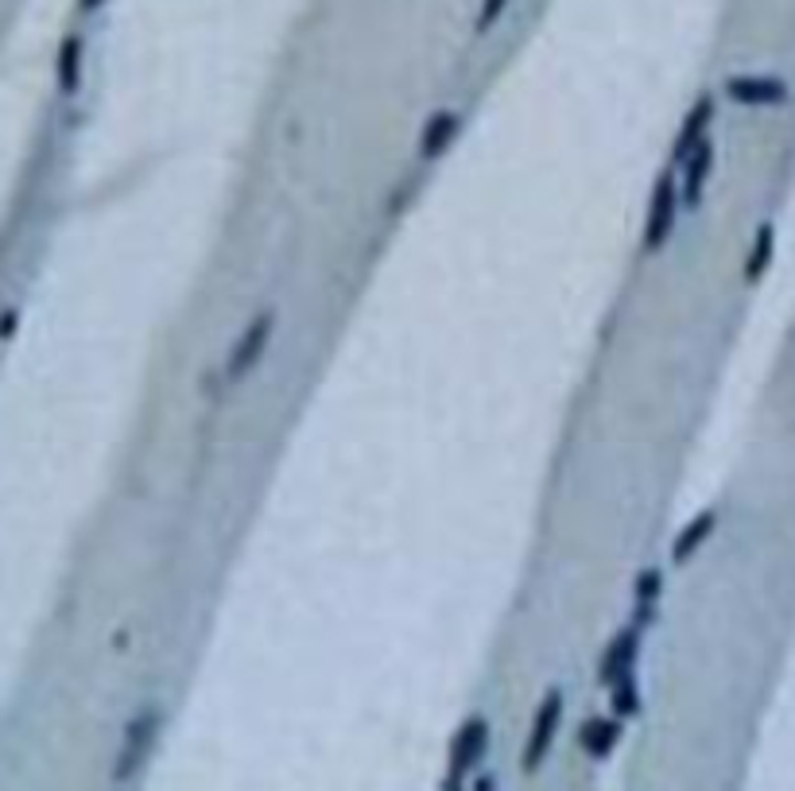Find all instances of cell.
I'll list each match as a JSON object with an SVG mask.
<instances>
[{
  "label": "cell",
  "instance_id": "1",
  "mask_svg": "<svg viewBox=\"0 0 795 791\" xmlns=\"http://www.w3.org/2000/svg\"><path fill=\"white\" fill-rule=\"evenodd\" d=\"M676 214H679V187L676 175H660L653 190V207H648V222H645V249H660L664 241L676 230Z\"/></svg>",
  "mask_w": 795,
  "mask_h": 791
},
{
  "label": "cell",
  "instance_id": "2",
  "mask_svg": "<svg viewBox=\"0 0 795 791\" xmlns=\"http://www.w3.org/2000/svg\"><path fill=\"white\" fill-rule=\"evenodd\" d=\"M486 745H489V721L486 718H469L466 726L458 729L454 737V749H451V772H446V788H458L462 776L477 764V760L486 757Z\"/></svg>",
  "mask_w": 795,
  "mask_h": 791
},
{
  "label": "cell",
  "instance_id": "3",
  "mask_svg": "<svg viewBox=\"0 0 795 791\" xmlns=\"http://www.w3.org/2000/svg\"><path fill=\"white\" fill-rule=\"evenodd\" d=\"M559 714H563V695H559V690H551V695L543 698L540 714H536L532 737H528V749H524V768H528V772H536V768L543 764V757H548L551 741H555V729H559Z\"/></svg>",
  "mask_w": 795,
  "mask_h": 791
},
{
  "label": "cell",
  "instance_id": "4",
  "mask_svg": "<svg viewBox=\"0 0 795 791\" xmlns=\"http://www.w3.org/2000/svg\"><path fill=\"white\" fill-rule=\"evenodd\" d=\"M272 326H276V315L272 310H261V315L248 323V330L241 334V341L233 346V354H230V380H237L245 369H253L256 361H261V349L268 346V338H272Z\"/></svg>",
  "mask_w": 795,
  "mask_h": 791
},
{
  "label": "cell",
  "instance_id": "5",
  "mask_svg": "<svg viewBox=\"0 0 795 791\" xmlns=\"http://www.w3.org/2000/svg\"><path fill=\"white\" fill-rule=\"evenodd\" d=\"M156 726L159 718L156 714H144V718H136L132 726H128V737H125V752H120V764L117 772H113V780H128V776L136 772V764L144 760V752L151 749V741H156Z\"/></svg>",
  "mask_w": 795,
  "mask_h": 791
},
{
  "label": "cell",
  "instance_id": "6",
  "mask_svg": "<svg viewBox=\"0 0 795 791\" xmlns=\"http://www.w3.org/2000/svg\"><path fill=\"white\" fill-rule=\"evenodd\" d=\"M725 94L741 105H780L787 102V86L780 78H730Z\"/></svg>",
  "mask_w": 795,
  "mask_h": 791
},
{
  "label": "cell",
  "instance_id": "7",
  "mask_svg": "<svg viewBox=\"0 0 795 791\" xmlns=\"http://www.w3.org/2000/svg\"><path fill=\"white\" fill-rule=\"evenodd\" d=\"M710 120H714V102H710V97H699V102H695V109L687 113L679 136H676V159H687L702 140H707Z\"/></svg>",
  "mask_w": 795,
  "mask_h": 791
},
{
  "label": "cell",
  "instance_id": "8",
  "mask_svg": "<svg viewBox=\"0 0 795 791\" xmlns=\"http://www.w3.org/2000/svg\"><path fill=\"white\" fill-rule=\"evenodd\" d=\"M636 648H640V633H636V629H625V633H621L617 641H613L610 648H605V660H602V683H613V679H621V675L633 672Z\"/></svg>",
  "mask_w": 795,
  "mask_h": 791
},
{
  "label": "cell",
  "instance_id": "9",
  "mask_svg": "<svg viewBox=\"0 0 795 791\" xmlns=\"http://www.w3.org/2000/svg\"><path fill=\"white\" fill-rule=\"evenodd\" d=\"M714 528H718V513H714V508H707V513H699L691 524H687L683 531H679L676 547H671V559H676V562L691 559V555L699 551V547L707 544L710 536H714Z\"/></svg>",
  "mask_w": 795,
  "mask_h": 791
},
{
  "label": "cell",
  "instance_id": "10",
  "mask_svg": "<svg viewBox=\"0 0 795 791\" xmlns=\"http://www.w3.org/2000/svg\"><path fill=\"white\" fill-rule=\"evenodd\" d=\"M687 167H691V171H687V179H683V198H687V207H699L702 182H707L710 167H714V144L702 140L699 148L691 151V164Z\"/></svg>",
  "mask_w": 795,
  "mask_h": 791
},
{
  "label": "cell",
  "instance_id": "11",
  "mask_svg": "<svg viewBox=\"0 0 795 791\" xmlns=\"http://www.w3.org/2000/svg\"><path fill=\"white\" fill-rule=\"evenodd\" d=\"M454 133H458V113H438V117H431V125L423 128L420 151L423 156H438V151L454 140Z\"/></svg>",
  "mask_w": 795,
  "mask_h": 791
},
{
  "label": "cell",
  "instance_id": "12",
  "mask_svg": "<svg viewBox=\"0 0 795 791\" xmlns=\"http://www.w3.org/2000/svg\"><path fill=\"white\" fill-rule=\"evenodd\" d=\"M78 78H82V40L78 35H66L63 48H59V86H63L66 94H74Z\"/></svg>",
  "mask_w": 795,
  "mask_h": 791
},
{
  "label": "cell",
  "instance_id": "13",
  "mask_svg": "<svg viewBox=\"0 0 795 791\" xmlns=\"http://www.w3.org/2000/svg\"><path fill=\"white\" fill-rule=\"evenodd\" d=\"M617 737H621L617 721H590V726L582 729V745H586L590 757H610V749L617 745Z\"/></svg>",
  "mask_w": 795,
  "mask_h": 791
},
{
  "label": "cell",
  "instance_id": "14",
  "mask_svg": "<svg viewBox=\"0 0 795 791\" xmlns=\"http://www.w3.org/2000/svg\"><path fill=\"white\" fill-rule=\"evenodd\" d=\"M772 249H776V230H772V225H761V230H756V245L745 264V280L764 276V268H768V261H772Z\"/></svg>",
  "mask_w": 795,
  "mask_h": 791
},
{
  "label": "cell",
  "instance_id": "15",
  "mask_svg": "<svg viewBox=\"0 0 795 791\" xmlns=\"http://www.w3.org/2000/svg\"><path fill=\"white\" fill-rule=\"evenodd\" d=\"M660 586H664L660 570H645V574L636 578V610H640V621L653 618L656 602H660Z\"/></svg>",
  "mask_w": 795,
  "mask_h": 791
},
{
  "label": "cell",
  "instance_id": "16",
  "mask_svg": "<svg viewBox=\"0 0 795 791\" xmlns=\"http://www.w3.org/2000/svg\"><path fill=\"white\" fill-rule=\"evenodd\" d=\"M613 710H617V718H625V714H636V710H640V698H636V679H633V672L621 675V679H613Z\"/></svg>",
  "mask_w": 795,
  "mask_h": 791
},
{
  "label": "cell",
  "instance_id": "17",
  "mask_svg": "<svg viewBox=\"0 0 795 791\" xmlns=\"http://www.w3.org/2000/svg\"><path fill=\"white\" fill-rule=\"evenodd\" d=\"M505 4H509V0H486V4H481V17H477V32H489V28L497 24V17L505 12Z\"/></svg>",
  "mask_w": 795,
  "mask_h": 791
},
{
  "label": "cell",
  "instance_id": "18",
  "mask_svg": "<svg viewBox=\"0 0 795 791\" xmlns=\"http://www.w3.org/2000/svg\"><path fill=\"white\" fill-rule=\"evenodd\" d=\"M102 4H105V0H82V9H86V12H94V9H102Z\"/></svg>",
  "mask_w": 795,
  "mask_h": 791
}]
</instances>
